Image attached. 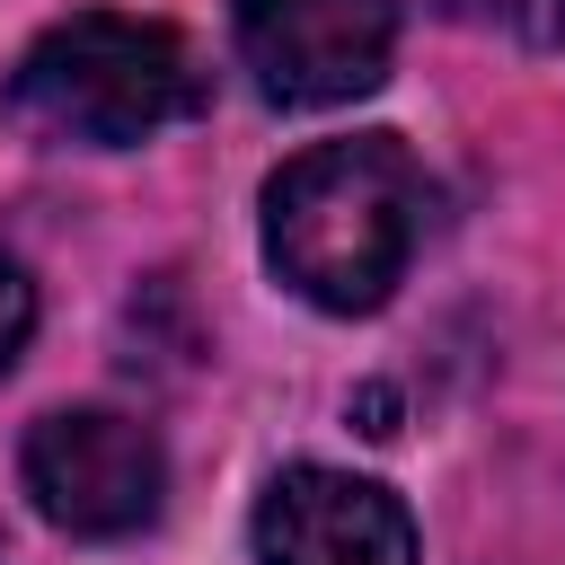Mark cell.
Masks as SVG:
<instances>
[{
  "mask_svg": "<svg viewBox=\"0 0 565 565\" xmlns=\"http://www.w3.org/2000/svg\"><path fill=\"white\" fill-rule=\"evenodd\" d=\"M265 565H415V521L388 486L353 468H282L256 503Z\"/></svg>",
  "mask_w": 565,
  "mask_h": 565,
  "instance_id": "cell-5",
  "label": "cell"
},
{
  "mask_svg": "<svg viewBox=\"0 0 565 565\" xmlns=\"http://www.w3.org/2000/svg\"><path fill=\"white\" fill-rule=\"evenodd\" d=\"M450 18H503V26H521V35H556L565 26V9H547V0H441Z\"/></svg>",
  "mask_w": 565,
  "mask_h": 565,
  "instance_id": "cell-7",
  "label": "cell"
},
{
  "mask_svg": "<svg viewBox=\"0 0 565 565\" xmlns=\"http://www.w3.org/2000/svg\"><path fill=\"white\" fill-rule=\"evenodd\" d=\"M397 0H238V62L274 106H344L388 79Z\"/></svg>",
  "mask_w": 565,
  "mask_h": 565,
  "instance_id": "cell-4",
  "label": "cell"
},
{
  "mask_svg": "<svg viewBox=\"0 0 565 565\" xmlns=\"http://www.w3.org/2000/svg\"><path fill=\"white\" fill-rule=\"evenodd\" d=\"M26 335H35V282H26V265L0 247V371L26 353Z\"/></svg>",
  "mask_w": 565,
  "mask_h": 565,
  "instance_id": "cell-6",
  "label": "cell"
},
{
  "mask_svg": "<svg viewBox=\"0 0 565 565\" xmlns=\"http://www.w3.org/2000/svg\"><path fill=\"white\" fill-rule=\"evenodd\" d=\"M18 477H26L35 512L71 539H132V530L159 521V494H168L159 433L141 415H115V406L35 415L26 450H18Z\"/></svg>",
  "mask_w": 565,
  "mask_h": 565,
  "instance_id": "cell-3",
  "label": "cell"
},
{
  "mask_svg": "<svg viewBox=\"0 0 565 565\" xmlns=\"http://www.w3.org/2000/svg\"><path fill=\"white\" fill-rule=\"evenodd\" d=\"M415 238H424V168L397 132L318 141L265 177V256L309 309L335 318L380 309Z\"/></svg>",
  "mask_w": 565,
  "mask_h": 565,
  "instance_id": "cell-1",
  "label": "cell"
},
{
  "mask_svg": "<svg viewBox=\"0 0 565 565\" xmlns=\"http://www.w3.org/2000/svg\"><path fill=\"white\" fill-rule=\"evenodd\" d=\"M194 106H203L194 44L159 18H115V9H79V18L44 26L9 71L18 132L53 141V150H132V141L185 124Z\"/></svg>",
  "mask_w": 565,
  "mask_h": 565,
  "instance_id": "cell-2",
  "label": "cell"
}]
</instances>
